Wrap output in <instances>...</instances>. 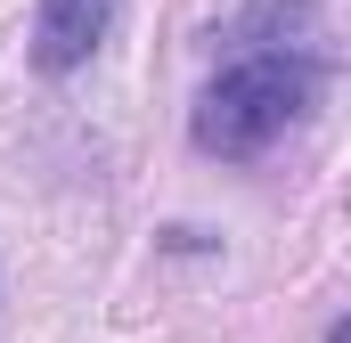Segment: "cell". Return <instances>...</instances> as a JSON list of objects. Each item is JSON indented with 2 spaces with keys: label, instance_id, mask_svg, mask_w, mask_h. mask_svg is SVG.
I'll list each match as a JSON object with an SVG mask.
<instances>
[{
  "label": "cell",
  "instance_id": "cell-2",
  "mask_svg": "<svg viewBox=\"0 0 351 343\" xmlns=\"http://www.w3.org/2000/svg\"><path fill=\"white\" fill-rule=\"evenodd\" d=\"M123 0H41L33 8V66L41 74H74L98 58V41L114 33Z\"/></svg>",
  "mask_w": 351,
  "mask_h": 343
},
{
  "label": "cell",
  "instance_id": "cell-1",
  "mask_svg": "<svg viewBox=\"0 0 351 343\" xmlns=\"http://www.w3.org/2000/svg\"><path fill=\"white\" fill-rule=\"evenodd\" d=\"M229 41L237 49L221 58V74L196 90L188 139L221 164H254L319 106V82H327L319 0H254Z\"/></svg>",
  "mask_w": 351,
  "mask_h": 343
}]
</instances>
